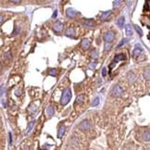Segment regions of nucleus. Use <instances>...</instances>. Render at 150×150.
Wrapping results in <instances>:
<instances>
[{
	"mask_svg": "<svg viewBox=\"0 0 150 150\" xmlns=\"http://www.w3.org/2000/svg\"><path fill=\"white\" fill-rule=\"evenodd\" d=\"M71 98V90L70 88H67V89H65V90H64L63 94H62V95H61L60 102H61V104H62V105L65 106L70 102Z\"/></svg>",
	"mask_w": 150,
	"mask_h": 150,
	"instance_id": "obj_1",
	"label": "nucleus"
},
{
	"mask_svg": "<svg viewBox=\"0 0 150 150\" xmlns=\"http://www.w3.org/2000/svg\"><path fill=\"white\" fill-rule=\"evenodd\" d=\"M110 94H111V95H112L113 97H119L120 95H122V94H123V89H122V87H121L120 85H119V84L114 85L113 88L111 89Z\"/></svg>",
	"mask_w": 150,
	"mask_h": 150,
	"instance_id": "obj_2",
	"label": "nucleus"
},
{
	"mask_svg": "<svg viewBox=\"0 0 150 150\" xmlns=\"http://www.w3.org/2000/svg\"><path fill=\"white\" fill-rule=\"evenodd\" d=\"M91 126V123L89 120H83V121H82L81 123H80V125H79V130H81V131H83V132H85V131H87L89 128H90Z\"/></svg>",
	"mask_w": 150,
	"mask_h": 150,
	"instance_id": "obj_3",
	"label": "nucleus"
},
{
	"mask_svg": "<svg viewBox=\"0 0 150 150\" xmlns=\"http://www.w3.org/2000/svg\"><path fill=\"white\" fill-rule=\"evenodd\" d=\"M114 37H115V33L113 32H107L104 34V40L106 42L111 43L114 40Z\"/></svg>",
	"mask_w": 150,
	"mask_h": 150,
	"instance_id": "obj_4",
	"label": "nucleus"
},
{
	"mask_svg": "<svg viewBox=\"0 0 150 150\" xmlns=\"http://www.w3.org/2000/svg\"><path fill=\"white\" fill-rule=\"evenodd\" d=\"M143 52V48H142V46L140 45H136L134 47V51H133V56L136 58V57H138V56H140V54Z\"/></svg>",
	"mask_w": 150,
	"mask_h": 150,
	"instance_id": "obj_5",
	"label": "nucleus"
},
{
	"mask_svg": "<svg viewBox=\"0 0 150 150\" xmlns=\"http://www.w3.org/2000/svg\"><path fill=\"white\" fill-rule=\"evenodd\" d=\"M53 29H54V31H55L56 32H60L62 31V29H63V24H62L60 21H57V22L54 24Z\"/></svg>",
	"mask_w": 150,
	"mask_h": 150,
	"instance_id": "obj_6",
	"label": "nucleus"
},
{
	"mask_svg": "<svg viewBox=\"0 0 150 150\" xmlns=\"http://www.w3.org/2000/svg\"><path fill=\"white\" fill-rule=\"evenodd\" d=\"M78 14V12L75 10V9H73V8H68L67 10H66V15L68 16L69 18H73V17H75V16Z\"/></svg>",
	"mask_w": 150,
	"mask_h": 150,
	"instance_id": "obj_7",
	"label": "nucleus"
},
{
	"mask_svg": "<svg viewBox=\"0 0 150 150\" xmlns=\"http://www.w3.org/2000/svg\"><path fill=\"white\" fill-rule=\"evenodd\" d=\"M81 46L83 48V49H88L90 47V41L88 39H83L81 43Z\"/></svg>",
	"mask_w": 150,
	"mask_h": 150,
	"instance_id": "obj_8",
	"label": "nucleus"
},
{
	"mask_svg": "<svg viewBox=\"0 0 150 150\" xmlns=\"http://www.w3.org/2000/svg\"><path fill=\"white\" fill-rule=\"evenodd\" d=\"M125 33L127 36H132L133 35V28L130 24H127L125 26Z\"/></svg>",
	"mask_w": 150,
	"mask_h": 150,
	"instance_id": "obj_9",
	"label": "nucleus"
},
{
	"mask_svg": "<svg viewBox=\"0 0 150 150\" xmlns=\"http://www.w3.org/2000/svg\"><path fill=\"white\" fill-rule=\"evenodd\" d=\"M111 15V11L110 10H108V11H105V12H103L101 16H100V20H102V21H104L106 20L109 16Z\"/></svg>",
	"mask_w": 150,
	"mask_h": 150,
	"instance_id": "obj_10",
	"label": "nucleus"
},
{
	"mask_svg": "<svg viewBox=\"0 0 150 150\" xmlns=\"http://www.w3.org/2000/svg\"><path fill=\"white\" fill-rule=\"evenodd\" d=\"M127 78L129 80L130 83H134L136 81V75L134 73V72H129L128 75H127Z\"/></svg>",
	"mask_w": 150,
	"mask_h": 150,
	"instance_id": "obj_11",
	"label": "nucleus"
},
{
	"mask_svg": "<svg viewBox=\"0 0 150 150\" xmlns=\"http://www.w3.org/2000/svg\"><path fill=\"white\" fill-rule=\"evenodd\" d=\"M65 131H66V127L64 125L60 126V128L59 129V132H58V138H61L65 134Z\"/></svg>",
	"mask_w": 150,
	"mask_h": 150,
	"instance_id": "obj_12",
	"label": "nucleus"
},
{
	"mask_svg": "<svg viewBox=\"0 0 150 150\" xmlns=\"http://www.w3.org/2000/svg\"><path fill=\"white\" fill-rule=\"evenodd\" d=\"M94 25H95V21L93 20H86L85 21H84V23H83V26H85V27H94Z\"/></svg>",
	"mask_w": 150,
	"mask_h": 150,
	"instance_id": "obj_13",
	"label": "nucleus"
},
{
	"mask_svg": "<svg viewBox=\"0 0 150 150\" xmlns=\"http://www.w3.org/2000/svg\"><path fill=\"white\" fill-rule=\"evenodd\" d=\"M143 139L146 142H150V131H146L143 134Z\"/></svg>",
	"mask_w": 150,
	"mask_h": 150,
	"instance_id": "obj_14",
	"label": "nucleus"
},
{
	"mask_svg": "<svg viewBox=\"0 0 150 150\" xmlns=\"http://www.w3.org/2000/svg\"><path fill=\"white\" fill-rule=\"evenodd\" d=\"M35 120H32L31 122H29V124L27 125V129H26V133L27 134H29L31 131H32V127L34 126V124H35Z\"/></svg>",
	"mask_w": 150,
	"mask_h": 150,
	"instance_id": "obj_15",
	"label": "nucleus"
},
{
	"mask_svg": "<svg viewBox=\"0 0 150 150\" xmlns=\"http://www.w3.org/2000/svg\"><path fill=\"white\" fill-rule=\"evenodd\" d=\"M73 34H74V29L73 28H69L65 32V35L68 36V37H71V36L73 37Z\"/></svg>",
	"mask_w": 150,
	"mask_h": 150,
	"instance_id": "obj_16",
	"label": "nucleus"
},
{
	"mask_svg": "<svg viewBox=\"0 0 150 150\" xmlns=\"http://www.w3.org/2000/svg\"><path fill=\"white\" fill-rule=\"evenodd\" d=\"M124 21H125V18L122 16V17H120V19L118 20V21H117V25H118L120 28H122V27H123V25H124Z\"/></svg>",
	"mask_w": 150,
	"mask_h": 150,
	"instance_id": "obj_17",
	"label": "nucleus"
},
{
	"mask_svg": "<svg viewBox=\"0 0 150 150\" xmlns=\"http://www.w3.org/2000/svg\"><path fill=\"white\" fill-rule=\"evenodd\" d=\"M123 59H125V55H124V54H119V55H117V56L115 57L114 61H115V62H119V61L123 60Z\"/></svg>",
	"mask_w": 150,
	"mask_h": 150,
	"instance_id": "obj_18",
	"label": "nucleus"
},
{
	"mask_svg": "<svg viewBox=\"0 0 150 150\" xmlns=\"http://www.w3.org/2000/svg\"><path fill=\"white\" fill-rule=\"evenodd\" d=\"M46 113H47V115H48L49 117H52V116L54 115V113H55L54 108H53L52 107H47V108H46Z\"/></svg>",
	"mask_w": 150,
	"mask_h": 150,
	"instance_id": "obj_19",
	"label": "nucleus"
},
{
	"mask_svg": "<svg viewBox=\"0 0 150 150\" xmlns=\"http://www.w3.org/2000/svg\"><path fill=\"white\" fill-rule=\"evenodd\" d=\"M83 99H84V95H81L77 96L75 104H76V105H77V104H82V103L83 102Z\"/></svg>",
	"mask_w": 150,
	"mask_h": 150,
	"instance_id": "obj_20",
	"label": "nucleus"
},
{
	"mask_svg": "<svg viewBox=\"0 0 150 150\" xmlns=\"http://www.w3.org/2000/svg\"><path fill=\"white\" fill-rule=\"evenodd\" d=\"M121 4H122V0H115V1L113 2V8H117L120 7Z\"/></svg>",
	"mask_w": 150,
	"mask_h": 150,
	"instance_id": "obj_21",
	"label": "nucleus"
},
{
	"mask_svg": "<svg viewBox=\"0 0 150 150\" xmlns=\"http://www.w3.org/2000/svg\"><path fill=\"white\" fill-rule=\"evenodd\" d=\"M48 74L51 75V76H56V75L58 74L57 69H54V68H52V69H49V70H48Z\"/></svg>",
	"mask_w": 150,
	"mask_h": 150,
	"instance_id": "obj_22",
	"label": "nucleus"
},
{
	"mask_svg": "<svg viewBox=\"0 0 150 150\" xmlns=\"http://www.w3.org/2000/svg\"><path fill=\"white\" fill-rule=\"evenodd\" d=\"M11 57H12V55H11V52H10V51L6 52V53L4 54V58H5V59L9 60L10 59H11Z\"/></svg>",
	"mask_w": 150,
	"mask_h": 150,
	"instance_id": "obj_23",
	"label": "nucleus"
},
{
	"mask_svg": "<svg viewBox=\"0 0 150 150\" xmlns=\"http://www.w3.org/2000/svg\"><path fill=\"white\" fill-rule=\"evenodd\" d=\"M128 41H129V38H123V39L120 42V44L118 45V47H120V46H122L123 45H125Z\"/></svg>",
	"mask_w": 150,
	"mask_h": 150,
	"instance_id": "obj_24",
	"label": "nucleus"
},
{
	"mask_svg": "<svg viewBox=\"0 0 150 150\" xmlns=\"http://www.w3.org/2000/svg\"><path fill=\"white\" fill-rule=\"evenodd\" d=\"M91 57L94 58V59L97 58V57H98V51H97L96 49H94V50L92 51V53H91Z\"/></svg>",
	"mask_w": 150,
	"mask_h": 150,
	"instance_id": "obj_25",
	"label": "nucleus"
},
{
	"mask_svg": "<svg viewBox=\"0 0 150 150\" xmlns=\"http://www.w3.org/2000/svg\"><path fill=\"white\" fill-rule=\"evenodd\" d=\"M98 104H99V97H95V98L93 100V102H92V106H93V107H96Z\"/></svg>",
	"mask_w": 150,
	"mask_h": 150,
	"instance_id": "obj_26",
	"label": "nucleus"
},
{
	"mask_svg": "<svg viewBox=\"0 0 150 150\" xmlns=\"http://www.w3.org/2000/svg\"><path fill=\"white\" fill-rule=\"evenodd\" d=\"M144 77H145L146 80H150V71H145Z\"/></svg>",
	"mask_w": 150,
	"mask_h": 150,
	"instance_id": "obj_27",
	"label": "nucleus"
},
{
	"mask_svg": "<svg viewBox=\"0 0 150 150\" xmlns=\"http://www.w3.org/2000/svg\"><path fill=\"white\" fill-rule=\"evenodd\" d=\"M134 28H135V30H136V32L139 33V35L142 36V35H143V31H142V29H141L138 25H134Z\"/></svg>",
	"mask_w": 150,
	"mask_h": 150,
	"instance_id": "obj_28",
	"label": "nucleus"
},
{
	"mask_svg": "<svg viewBox=\"0 0 150 150\" xmlns=\"http://www.w3.org/2000/svg\"><path fill=\"white\" fill-rule=\"evenodd\" d=\"M110 48H111V43L106 42L105 43V51H108Z\"/></svg>",
	"mask_w": 150,
	"mask_h": 150,
	"instance_id": "obj_29",
	"label": "nucleus"
},
{
	"mask_svg": "<svg viewBox=\"0 0 150 150\" xmlns=\"http://www.w3.org/2000/svg\"><path fill=\"white\" fill-rule=\"evenodd\" d=\"M95 64H96V62H95H95H91L90 64H89V68L92 69V70H93V69H95Z\"/></svg>",
	"mask_w": 150,
	"mask_h": 150,
	"instance_id": "obj_30",
	"label": "nucleus"
},
{
	"mask_svg": "<svg viewBox=\"0 0 150 150\" xmlns=\"http://www.w3.org/2000/svg\"><path fill=\"white\" fill-rule=\"evenodd\" d=\"M20 27H16L14 32H13V34H14V35H17V34L20 32Z\"/></svg>",
	"mask_w": 150,
	"mask_h": 150,
	"instance_id": "obj_31",
	"label": "nucleus"
},
{
	"mask_svg": "<svg viewBox=\"0 0 150 150\" xmlns=\"http://www.w3.org/2000/svg\"><path fill=\"white\" fill-rule=\"evenodd\" d=\"M15 94H16V95H17V96H20V94H21V90H20V89L16 90Z\"/></svg>",
	"mask_w": 150,
	"mask_h": 150,
	"instance_id": "obj_32",
	"label": "nucleus"
},
{
	"mask_svg": "<svg viewBox=\"0 0 150 150\" xmlns=\"http://www.w3.org/2000/svg\"><path fill=\"white\" fill-rule=\"evenodd\" d=\"M102 75H103L104 77L107 75V69H106V68H103V70H102Z\"/></svg>",
	"mask_w": 150,
	"mask_h": 150,
	"instance_id": "obj_33",
	"label": "nucleus"
},
{
	"mask_svg": "<svg viewBox=\"0 0 150 150\" xmlns=\"http://www.w3.org/2000/svg\"><path fill=\"white\" fill-rule=\"evenodd\" d=\"M57 16H58V11H57V10H55V11H54V13H53V15H52V18H53V19H56V18H57Z\"/></svg>",
	"mask_w": 150,
	"mask_h": 150,
	"instance_id": "obj_34",
	"label": "nucleus"
},
{
	"mask_svg": "<svg viewBox=\"0 0 150 150\" xmlns=\"http://www.w3.org/2000/svg\"><path fill=\"white\" fill-rule=\"evenodd\" d=\"M8 136H9V145L12 144V137H11V133H8Z\"/></svg>",
	"mask_w": 150,
	"mask_h": 150,
	"instance_id": "obj_35",
	"label": "nucleus"
},
{
	"mask_svg": "<svg viewBox=\"0 0 150 150\" xmlns=\"http://www.w3.org/2000/svg\"><path fill=\"white\" fill-rule=\"evenodd\" d=\"M116 63H117V62H115V61H113V62L111 63V65H110V69H112V68H114V66L116 65Z\"/></svg>",
	"mask_w": 150,
	"mask_h": 150,
	"instance_id": "obj_36",
	"label": "nucleus"
},
{
	"mask_svg": "<svg viewBox=\"0 0 150 150\" xmlns=\"http://www.w3.org/2000/svg\"><path fill=\"white\" fill-rule=\"evenodd\" d=\"M11 2H13V3H15V4H18V3H20V0H10Z\"/></svg>",
	"mask_w": 150,
	"mask_h": 150,
	"instance_id": "obj_37",
	"label": "nucleus"
},
{
	"mask_svg": "<svg viewBox=\"0 0 150 150\" xmlns=\"http://www.w3.org/2000/svg\"><path fill=\"white\" fill-rule=\"evenodd\" d=\"M4 95V86H1V95Z\"/></svg>",
	"mask_w": 150,
	"mask_h": 150,
	"instance_id": "obj_38",
	"label": "nucleus"
},
{
	"mask_svg": "<svg viewBox=\"0 0 150 150\" xmlns=\"http://www.w3.org/2000/svg\"><path fill=\"white\" fill-rule=\"evenodd\" d=\"M3 23V15H1V24Z\"/></svg>",
	"mask_w": 150,
	"mask_h": 150,
	"instance_id": "obj_39",
	"label": "nucleus"
}]
</instances>
